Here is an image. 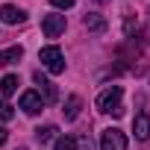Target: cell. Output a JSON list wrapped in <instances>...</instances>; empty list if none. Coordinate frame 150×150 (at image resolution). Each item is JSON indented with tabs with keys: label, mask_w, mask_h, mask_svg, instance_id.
Instances as JSON below:
<instances>
[{
	"label": "cell",
	"mask_w": 150,
	"mask_h": 150,
	"mask_svg": "<svg viewBox=\"0 0 150 150\" xmlns=\"http://www.w3.org/2000/svg\"><path fill=\"white\" fill-rule=\"evenodd\" d=\"M3 144H6V129L0 127V147H3Z\"/></svg>",
	"instance_id": "cell-18"
},
{
	"label": "cell",
	"mask_w": 150,
	"mask_h": 150,
	"mask_svg": "<svg viewBox=\"0 0 150 150\" xmlns=\"http://www.w3.org/2000/svg\"><path fill=\"white\" fill-rule=\"evenodd\" d=\"M77 150H94L91 138H88V135H80V138H77Z\"/></svg>",
	"instance_id": "cell-16"
},
{
	"label": "cell",
	"mask_w": 150,
	"mask_h": 150,
	"mask_svg": "<svg viewBox=\"0 0 150 150\" xmlns=\"http://www.w3.org/2000/svg\"><path fill=\"white\" fill-rule=\"evenodd\" d=\"M24 56L21 47H9V50H0V65H15L18 59Z\"/></svg>",
	"instance_id": "cell-12"
},
{
	"label": "cell",
	"mask_w": 150,
	"mask_h": 150,
	"mask_svg": "<svg viewBox=\"0 0 150 150\" xmlns=\"http://www.w3.org/2000/svg\"><path fill=\"white\" fill-rule=\"evenodd\" d=\"M100 150H127V135L121 129H106L100 135Z\"/></svg>",
	"instance_id": "cell-3"
},
{
	"label": "cell",
	"mask_w": 150,
	"mask_h": 150,
	"mask_svg": "<svg viewBox=\"0 0 150 150\" xmlns=\"http://www.w3.org/2000/svg\"><path fill=\"white\" fill-rule=\"evenodd\" d=\"M56 150H77V138H71V135H56Z\"/></svg>",
	"instance_id": "cell-14"
},
{
	"label": "cell",
	"mask_w": 150,
	"mask_h": 150,
	"mask_svg": "<svg viewBox=\"0 0 150 150\" xmlns=\"http://www.w3.org/2000/svg\"><path fill=\"white\" fill-rule=\"evenodd\" d=\"M41 30L47 38H59L65 33V15H44L41 18Z\"/></svg>",
	"instance_id": "cell-4"
},
{
	"label": "cell",
	"mask_w": 150,
	"mask_h": 150,
	"mask_svg": "<svg viewBox=\"0 0 150 150\" xmlns=\"http://www.w3.org/2000/svg\"><path fill=\"white\" fill-rule=\"evenodd\" d=\"M18 86H21V80L15 77V74H9V77L0 80V91H3L6 97H9V94H15V91H18Z\"/></svg>",
	"instance_id": "cell-11"
},
{
	"label": "cell",
	"mask_w": 150,
	"mask_h": 150,
	"mask_svg": "<svg viewBox=\"0 0 150 150\" xmlns=\"http://www.w3.org/2000/svg\"><path fill=\"white\" fill-rule=\"evenodd\" d=\"M24 18H27V15H24L18 6H9V3L0 6V21H3V24H21Z\"/></svg>",
	"instance_id": "cell-8"
},
{
	"label": "cell",
	"mask_w": 150,
	"mask_h": 150,
	"mask_svg": "<svg viewBox=\"0 0 150 150\" xmlns=\"http://www.w3.org/2000/svg\"><path fill=\"white\" fill-rule=\"evenodd\" d=\"M56 132H59L56 127H38V129H35V135H38L41 144H44V141H56Z\"/></svg>",
	"instance_id": "cell-13"
},
{
	"label": "cell",
	"mask_w": 150,
	"mask_h": 150,
	"mask_svg": "<svg viewBox=\"0 0 150 150\" xmlns=\"http://www.w3.org/2000/svg\"><path fill=\"white\" fill-rule=\"evenodd\" d=\"M50 3H53L56 9H71L74 3H77V0H50Z\"/></svg>",
	"instance_id": "cell-17"
},
{
	"label": "cell",
	"mask_w": 150,
	"mask_h": 150,
	"mask_svg": "<svg viewBox=\"0 0 150 150\" xmlns=\"http://www.w3.org/2000/svg\"><path fill=\"white\" fill-rule=\"evenodd\" d=\"M41 106H44V100H41V94H38V91H24V94H21V109H24L27 115L41 112Z\"/></svg>",
	"instance_id": "cell-6"
},
{
	"label": "cell",
	"mask_w": 150,
	"mask_h": 150,
	"mask_svg": "<svg viewBox=\"0 0 150 150\" xmlns=\"http://www.w3.org/2000/svg\"><path fill=\"white\" fill-rule=\"evenodd\" d=\"M121 97H124V88H121V86H112V88L100 91V97H97V109H100V112H109V115H115V118H121V115H124V103H121Z\"/></svg>",
	"instance_id": "cell-1"
},
{
	"label": "cell",
	"mask_w": 150,
	"mask_h": 150,
	"mask_svg": "<svg viewBox=\"0 0 150 150\" xmlns=\"http://www.w3.org/2000/svg\"><path fill=\"white\" fill-rule=\"evenodd\" d=\"M97 3H106V0H97Z\"/></svg>",
	"instance_id": "cell-19"
},
{
	"label": "cell",
	"mask_w": 150,
	"mask_h": 150,
	"mask_svg": "<svg viewBox=\"0 0 150 150\" xmlns=\"http://www.w3.org/2000/svg\"><path fill=\"white\" fill-rule=\"evenodd\" d=\"M83 24H86L88 30H94V33H103V30H106V18H100L97 12H88V15L83 18Z\"/></svg>",
	"instance_id": "cell-10"
},
{
	"label": "cell",
	"mask_w": 150,
	"mask_h": 150,
	"mask_svg": "<svg viewBox=\"0 0 150 150\" xmlns=\"http://www.w3.org/2000/svg\"><path fill=\"white\" fill-rule=\"evenodd\" d=\"M38 59H41V65H44L50 74H62V71H65V56H62V50H59L56 44H50V47H41Z\"/></svg>",
	"instance_id": "cell-2"
},
{
	"label": "cell",
	"mask_w": 150,
	"mask_h": 150,
	"mask_svg": "<svg viewBox=\"0 0 150 150\" xmlns=\"http://www.w3.org/2000/svg\"><path fill=\"white\" fill-rule=\"evenodd\" d=\"M33 80H35V86H38V94H44V103H56L59 100V91H56V86L44 77L41 71H35L33 74Z\"/></svg>",
	"instance_id": "cell-5"
},
{
	"label": "cell",
	"mask_w": 150,
	"mask_h": 150,
	"mask_svg": "<svg viewBox=\"0 0 150 150\" xmlns=\"http://www.w3.org/2000/svg\"><path fill=\"white\" fill-rule=\"evenodd\" d=\"M80 109H83V100H80L77 94H71V97L65 100V109H62V112H65V118H68V121H74V118L80 115Z\"/></svg>",
	"instance_id": "cell-9"
},
{
	"label": "cell",
	"mask_w": 150,
	"mask_h": 150,
	"mask_svg": "<svg viewBox=\"0 0 150 150\" xmlns=\"http://www.w3.org/2000/svg\"><path fill=\"white\" fill-rule=\"evenodd\" d=\"M132 132H135L138 141H147V138H150V115H147V112H138V115H135Z\"/></svg>",
	"instance_id": "cell-7"
},
{
	"label": "cell",
	"mask_w": 150,
	"mask_h": 150,
	"mask_svg": "<svg viewBox=\"0 0 150 150\" xmlns=\"http://www.w3.org/2000/svg\"><path fill=\"white\" fill-rule=\"evenodd\" d=\"M12 118H15V109L6 100H0V121H12Z\"/></svg>",
	"instance_id": "cell-15"
}]
</instances>
